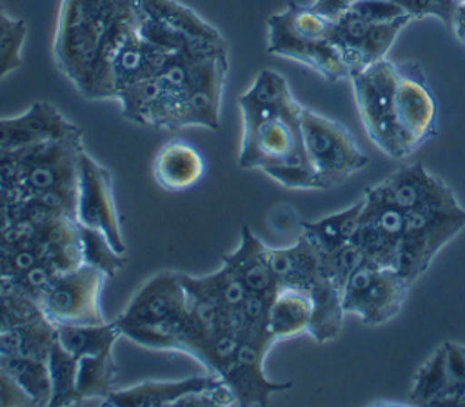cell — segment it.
I'll return each instance as SVG.
<instances>
[{
	"instance_id": "cb8c5ba5",
	"label": "cell",
	"mask_w": 465,
	"mask_h": 407,
	"mask_svg": "<svg viewBox=\"0 0 465 407\" xmlns=\"http://www.w3.org/2000/svg\"><path fill=\"white\" fill-rule=\"evenodd\" d=\"M361 198L351 207L327 214L314 222H302V234L320 253L329 254L352 242L361 222Z\"/></svg>"
},
{
	"instance_id": "9c48e42d",
	"label": "cell",
	"mask_w": 465,
	"mask_h": 407,
	"mask_svg": "<svg viewBox=\"0 0 465 407\" xmlns=\"http://www.w3.org/2000/svg\"><path fill=\"white\" fill-rule=\"evenodd\" d=\"M409 287L411 282L398 269L363 260L343 285V313L365 325H383L401 311Z\"/></svg>"
},
{
	"instance_id": "ab89813d",
	"label": "cell",
	"mask_w": 465,
	"mask_h": 407,
	"mask_svg": "<svg viewBox=\"0 0 465 407\" xmlns=\"http://www.w3.org/2000/svg\"><path fill=\"white\" fill-rule=\"evenodd\" d=\"M461 407H465V398H463V403H461Z\"/></svg>"
},
{
	"instance_id": "f35d334b",
	"label": "cell",
	"mask_w": 465,
	"mask_h": 407,
	"mask_svg": "<svg viewBox=\"0 0 465 407\" xmlns=\"http://www.w3.org/2000/svg\"><path fill=\"white\" fill-rule=\"evenodd\" d=\"M452 33L456 35V38L465 44V2H461L452 16V24H450Z\"/></svg>"
},
{
	"instance_id": "f546056e",
	"label": "cell",
	"mask_w": 465,
	"mask_h": 407,
	"mask_svg": "<svg viewBox=\"0 0 465 407\" xmlns=\"http://www.w3.org/2000/svg\"><path fill=\"white\" fill-rule=\"evenodd\" d=\"M47 369L51 380V400L49 405H78L76 394V372H78V358L67 352L54 338L49 356Z\"/></svg>"
},
{
	"instance_id": "83f0119b",
	"label": "cell",
	"mask_w": 465,
	"mask_h": 407,
	"mask_svg": "<svg viewBox=\"0 0 465 407\" xmlns=\"http://www.w3.org/2000/svg\"><path fill=\"white\" fill-rule=\"evenodd\" d=\"M452 385L447 362H445V349L443 345L438 347L416 371L412 378V387L409 391V403L411 405H427L434 407L440 396Z\"/></svg>"
},
{
	"instance_id": "277c9868",
	"label": "cell",
	"mask_w": 465,
	"mask_h": 407,
	"mask_svg": "<svg viewBox=\"0 0 465 407\" xmlns=\"http://www.w3.org/2000/svg\"><path fill=\"white\" fill-rule=\"evenodd\" d=\"M332 24L309 5L289 2L267 22V53L300 62L329 82L351 78V69L331 38Z\"/></svg>"
},
{
	"instance_id": "4fadbf2b",
	"label": "cell",
	"mask_w": 465,
	"mask_h": 407,
	"mask_svg": "<svg viewBox=\"0 0 465 407\" xmlns=\"http://www.w3.org/2000/svg\"><path fill=\"white\" fill-rule=\"evenodd\" d=\"M274 343L276 342L271 336L267 325L240 329V342L232 365L222 378L223 383L231 389L236 405L263 407L269 403L272 394L292 387L291 382L269 380L263 371V360Z\"/></svg>"
},
{
	"instance_id": "7402d4cb",
	"label": "cell",
	"mask_w": 465,
	"mask_h": 407,
	"mask_svg": "<svg viewBox=\"0 0 465 407\" xmlns=\"http://www.w3.org/2000/svg\"><path fill=\"white\" fill-rule=\"evenodd\" d=\"M220 380L207 372L205 376H191L174 382H142L131 387L114 389L100 405L107 407H176L182 398L196 392Z\"/></svg>"
},
{
	"instance_id": "2e32d148",
	"label": "cell",
	"mask_w": 465,
	"mask_h": 407,
	"mask_svg": "<svg viewBox=\"0 0 465 407\" xmlns=\"http://www.w3.org/2000/svg\"><path fill=\"white\" fill-rule=\"evenodd\" d=\"M185 309L187 291L182 274L163 271L143 283L114 322L124 334L129 329L173 323L185 314Z\"/></svg>"
},
{
	"instance_id": "44dd1931",
	"label": "cell",
	"mask_w": 465,
	"mask_h": 407,
	"mask_svg": "<svg viewBox=\"0 0 465 407\" xmlns=\"http://www.w3.org/2000/svg\"><path fill=\"white\" fill-rule=\"evenodd\" d=\"M267 251L269 247L262 243V240L256 238L247 225H243L240 245L232 253L223 254L222 263H225L242 280L251 294L272 298L278 291V282Z\"/></svg>"
},
{
	"instance_id": "f1b7e54d",
	"label": "cell",
	"mask_w": 465,
	"mask_h": 407,
	"mask_svg": "<svg viewBox=\"0 0 465 407\" xmlns=\"http://www.w3.org/2000/svg\"><path fill=\"white\" fill-rule=\"evenodd\" d=\"M0 367L27 392V396L33 400V405H49L51 380L47 360L0 356Z\"/></svg>"
},
{
	"instance_id": "7c38bea8",
	"label": "cell",
	"mask_w": 465,
	"mask_h": 407,
	"mask_svg": "<svg viewBox=\"0 0 465 407\" xmlns=\"http://www.w3.org/2000/svg\"><path fill=\"white\" fill-rule=\"evenodd\" d=\"M105 274L87 263L56 274L40 300L44 316L56 323L85 325L107 322L102 313Z\"/></svg>"
},
{
	"instance_id": "7a4b0ae2",
	"label": "cell",
	"mask_w": 465,
	"mask_h": 407,
	"mask_svg": "<svg viewBox=\"0 0 465 407\" xmlns=\"http://www.w3.org/2000/svg\"><path fill=\"white\" fill-rule=\"evenodd\" d=\"M109 27L73 0H62L53 55L60 73L89 100L114 98L105 58Z\"/></svg>"
},
{
	"instance_id": "4dcf8cb0",
	"label": "cell",
	"mask_w": 465,
	"mask_h": 407,
	"mask_svg": "<svg viewBox=\"0 0 465 407\" xmlns=\"http://www.w3.org/2000/svg\"><path fill=\"white\" fill-rule=\"evenodd\" d=\"M44 318L35 298L25 294L13 280L0 278V331L20 327Z\"/></svg>"
},
{
	"instance_id": "e575fe53",
	"label": "cell",
	"mask_w": 465,
	"mask_h": 407,
	"mask_svg": "<svg viewBox=\"0 0 465 407\" xmlns=\"http://www.w3.org/2000/svg\"><path fill=\"white\" fill-rule=\"evenodd\" d=\"M347 13L367 22H391L409 15L400 4L391 0H354Z\"/></svg>"
},
{
	"instance_id": "8fae6325",
	"label": "cell",
	"mask_w": 465,
	"mask_h": 407,
	"mask_svg": "<svg viewBox=\"0 0 465 407\" xmlns=\"http://www.w3.org/2000/svg\"><path fill=\"white\" fill-rule=\"evenodd\" d=\"M225 74V51L211 55L194 82L162 107L151 127L176 131L189 125H200L216 131L220 127V100Z\"/></svg>"
},
{
	"instance_id": "484cf974",
	"label": "cell",
	"mask_w": 465,
	"mask_h": 407,
	"mask_svg": "<svg viewBox=\"0 0 465 407\" xmlns=\"http://www.w3.org/2000/svg\"><path fill=\"white\" fill-rule=\"evenodd\" d=\"M118 378V363L113 351L78 358L76 394L78 403L98 402L102 403L114 389Z\"/></svg>"
},
{
	"instance_id": "603a6c76",
	"label": "cell",
	"mask_w": 465,
	"mask_h": 407,
	"mask_svg": "<svg viewBox=\"0 0 465 407\" xmlns=\"http://www.w3.org/2000/svg\"><path fill=\"white\" fill-rule=\"evenodd\" d=\"M312 322V300L294 287H278L267 311V329L274 342L309 334Z\"/></svg>"
},
{
	"instance_id": "5b68a950",
	"label": "cell",
	"mask_w": 465,
	"mask_h": 407,
	"mask_svg": "<svg viewBox=\"0 0 465 407\" xmlns=\"http://www.w3.org/2000/svg\"><path fill=\"white\" fill-rule=\"evenodd\" d=\"M82 151V134L20 149V173L9 204L31 196L47 198L74 218L78 158Z\"/></svg>"
},
{
	"instance_id": "e0dca14e",
	"label": "cell",
	"mask_w": 465,
	"mask_h": 407,
	"mask_svg": "<svg viewBox=\"0 0 465 407\" xmlns=\"http://www.w3.org/2000/svg\"><path fill=\"white\" fill-rule=\"evenodd\" d=\"M411 20V15H403L391 22H367L345 13L332 24L331 38L352 74L372 62L387 58V51Z\"/></svg>"
},
{
	"instance_id": "ac0fdd59",
	"label": "cell",
	"mask_w": 465,
	"mask_h": 407,
	"mask_svg": "<svg viewBox=\"0 0 465 407\" xmlns=\"http://www.w3.org/2000/svg\"><path fill=\"white\" fill-rule=\"evenodd\" d=\"M387 198L400 209H458L461 207L452 189L430 174L421 164L403 165L380 182Z\"/></svg>"
},
{
	"instance_id": "836d02e7",
	"label": "cell",
	"mask_w": 465,
	"mask_h": 407,
	"mask_svg": "<svg viewBox=\"0 0 465 407\" xmlns=\"http://www.w3.org/2000/svg\"><path fill=\"white\" fill-rule=\"evenodd\" d=\"M265 174L278 182L287 189H312V191H325L327 185L320 178V174L312 169L309 162H296L285 164L272 169H267Z\"/></svg>"
},
{
	"instance_id": "d6986e66",
	"label": "cell",
	"mask_w": 465,
	"mask_h": 407,
	"mask_svg": "<svg viewBox=\"0 0 465 407\" xmlns=\"http://www.w3.org/2000/svg\"><path fill=\"white\" fill-rule=\"evenodd\" d=\"M74 134H82V129L47 102L31 104L20 116L0 118V149L5 151L27 149Z\"/></svg>"
},
{
	"instance_id": "d590c367",
	"label": "cell",
	"mask_w": 465,
	"mask_h": 407,
	"mask_svg": "<svg viewBox=\"0 0 465 407\" xmlns=\"http://www.w3.org/2000/svg\"><path fill=\"white\" fill-rule=\"evenodd\" d=\"M33 400L27 392L0 367V407H27Z\"/></svg>"
},
{
	"instance_id": "5bb4252c",
	"label": "cell",
	"mask_w": 465,
	"mask_h": 407,
	"mask_svg": "<svg viewBox=\"0 0 465 407\" xmlns=\"http://www.w3.org/2000/svg\"><path fill=\"white\" fill-rule=\"evenodd\" d=\"M394 118L403 156L436 134V100L418 64L396 62Z\"/></svg>"
},
{
	"instance_id": "d6a6232c",
	"label": "cell",
	"mask_w": 465,
	"mask_h": 407,
	"mask_svg": "<svg viewBox=\"0 0 465 407\" xmlns=\"http://www.w3.org/2000/svg\"><path fill=\"white\" fill-rule=\"evenodd\" d=\"M25 35V20L11 16L0 5V80L20 67Z\"/></svg>"
},
{
	"instance_id": "ba28073f",
	"label": "cell",
	"mask_w": 465,
	"mask_h": 407,
	"mask_svg": "<svg viewBox=\"0 0 465 407\" xmlns=\"http://www.w3.org/2000/svg\"><path fill=\"white\" fill-rule=\"evenodd\" d=\"M302 140L307 162L327 189L345 182L369 162V156L360 151L354 136L341 124L307 107L302 109Z\"/></svg>"
},
{
	"instance_id": "9a60e30c",
	"label": "cell",
	"mask_w": 465,
	"mask_h": 407,
	"mask_svg": "<svg viewBox=\"0 0 465 407\" xmlns=\"http://www.w3.org/2000/svg\"><path fill=\"white\" fill-rule=\"evenodd\" d=\"M74 220L80 225L100 231L118 253L125 254L127 247L113 194V176L85 151L78 158Z\"/></svg>"
},
{
	"instance_id": "ffe728a7",
	"label": "cell",
	"mask_w": 465,
	"mask_h": 407,
	"mask_svg": "<svg viewBox=\"0 0 465 407\" xmlns=\"http://www.w3.org/2000/svg\"><path fill=\"white\" fill-rule=\"evenodd\" d=\"M207 164L203 154L185 140L165 142L153 160L154 182L171 193L194 187L205 176Z\"/></svg>"
},
{
	"instance_id": "74e56055",
	"label": "cell",
	"mask_w": 465,
	"mask_h": 407,
	"mask_svg": "<svg viewBox=\"0 0 465 407\" xmlns=\"http://www.w3.org/2000/svg\"><path fill=\"white\" fill-rule=\"evenodd\" d=\"M354 4V0H314L309 7L329 22H338Z\"/></svg>"
},
{
	"instance_id": "1f68e13d",
	"label": "cell",
	"mask_w": 465,
	"mask_h": 407,
	"mask_svg": "<svg viewBox=\"0 0 465 407\" xmlns=\"http://www.w3.org/2000/svg\"><path fill=\"white\" fill-rule=\"evenodd\" d=\"M78 234L82 245V263L102 271L107 278H113L125 265V254L118 253L100 231L78 223Z\"/></svg>"
},
{
	"instance_id": "3957f363",
	"label": "cell",
	"mask_w": 465,
	"mask_h": 407,
	"mask_svg": "<svg viewBox=\"0 0 465 407\" xmlns=\"http://www.w3.org/2000/svg\"><path fill=\"white\" fill-rule=\"evenodd\" d=\"M269 262L278 287H294L312 300V322L309 336L318 343L338 338L343 323L341 287L323 267L320 253L300 234L291 247H269Z\"/></svg>"
},
{
	"instance_id": "52a82bcc",
	"label": "cell",
	"mask_w": 465,
	"mask_h": 407,
	"mask_svg": "<svg viewBox=\"0 0 465 407\" xmlns=\"http://www.w3.org/2000/svg\"><path fill=\"white\" fill-rule=\"evenodd\" d=\"M358 113L369 140L391 158H405L394 118L398 65L389 58L372 62L351 74Z\"/></svg>"
},
{
	"instance_id": "6da1fadb",
	"label": "cell",
	"mask_w": 465,
	"mask_h": 407,
	"mask_svg": "<svg viewBox=\"0 0 465 407\" xmlns=\"http://www.w3.org/2000/svg\"><path fill=\"white\" fill-rule=\"evenodd\" d=\"M243 134L238 154L242 169L267 171L285 164L307 162L302 140V109L287 80L262 69L252 85L238 98Z\"/></svg>"
},
{
	"instance_id": "d4e9b609",
	"label": "cell",
	"mask_w": 465,
	"mask_h": 407,
	"mask_svg": "<svg viewBox=\"0 0 465 407\" xmlns=\"http://www.w3.org/2000/svg\"><path fill=\"white\" fill-rule=\"evenodd\" d=\"M122 336L116 322L104 323H85V325H54L56 342L73 356H93L113 351L116 340Z\"/></svg>"
},
{
	"instance_id": "8d00e7d4",
	"label": "cell",
	"mask_w": 465,
	"mask_h": 407,
	"mask_svg": "<svg viewBox=\"0 0 465 407\" xmlns=\"http://www.w3.org/2000/svg\"><path fill=\"white\" fill-rule=\"evenodd\" d=\"M443 349L450 382L465 385V345L456 342H445Z\"/></svg>"
},
{
	"instance_id": "4316f807",
	"label": "cell",
	"mask_w": 465,
	"mask_h": 407,
	"mask_svg": "<svg viewBox=\"0 0 465 407\" xmlns=\"http://www.w3.org/2000/svg\"><path fill=\"white\" fill-rule=\"evenodd\" d=\"M54 342V323L45 316L13 329L0 331V356L47 360Z\"/></svg>"
},
{
	"instance_id": "8992f818",
	"label": "cell",
	"mask_w": 465,
	"mask_h": 407,
	"mask_svg": "<svg viewBox=\"0 0 465 407\" xmlns=\"http://www.w3.org/2000/svg\"><path fill=\"white\" fill-rule=\"evenodd\" d=\"M136 33L167 53L225 51V40L214 25L176 0H134Z\"/></svg>"
},
{
	"instance_id": "30bf717a",
	"label": "cell",
	"mask_w": 465,
	"mask_h": 407,
	"mask_svg": "<svg viewBox=\"0 0 465 407\" xmlns=\"http://www.w3.org/2000/svg\"><path fill=\"white\" fill-rule=\"evenodd\" d=\"M465 227V209H414L405 213L396 269L412 283L434 256Z\"/></svg>"
}]
</instances>
